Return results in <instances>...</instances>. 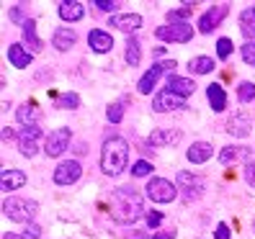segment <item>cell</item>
Wrapping results in <instances>:
<instances>
[{"label": "cell", "instance_id": "6da1fadb", "mask_svg": "<svg viewBox=\"0 0 255 239\" xmlns=\"http://www.w3.org/2000/svg\"><path fill=\"white\" fill-rule=\"evenodd\" d=\"M111 219L119 224H131L142 216V198L131 188H116L111 193Z\"/></svg>", "mask_w": 255, "mask_h": 239}, {"label": "cell", "instance_id": "7a4b0ae2", "mask_svg": "<svg viewBox=\"0 0 255 239\" xmlns=\"http://www.w3.org/2000/svg\"><path fill=\"white\" fill-rule=\"evenodd\" d=\"M127 162H129V144L122 137H111L103 142V152H101V170L116 177L119 172L127 170Z\"/></svg>", "mask_w": 255, "mask_h": 239}, {"label": "cell", "instance_id": "3957f363", "mask_svg": "<svg viewBox=\"0 0 255 239\" xmlns=\"http://www.w3.org/2000/svg\"><path fill=\"white\" fill-rule=\"evenodd\" d=\"M39 211V206L36 201H28V198H16V196H10L3 201V214L10 219V221H16V224H28Z\"/></svg>", "mask_w": 255, "mask_h": 239}, {"label": "cell", "instance_id": "277c9868", "mask_svg": "<svg viewBox=\"0 0 255 239\" xmlns=\"http://www.w3.org/2000/svg\"><path fill=\"white\" fill-rule=\"evenodd\" d=\"M144 193L149 196V201H155V203H170L178 196V185L170 183L168 177H149Z\"/></svg>", "mask_w": 255, "mask_h": 239}, {"label": "cell", "instance_id": "5b68a950", "mask_svg": "<svg viewBox=\"0 0 255 239\" xmlns=\"http://www.w3.org/2000/svg\"><path fill=\"white\" fill-rule=\"evenodd\" d=\"M175 70V59H168V62H157V65H152L144 75H142V80H139V93H152L155 90V85H157V80L162 78L165 72H173Z\"/></svg>", "mask_w": 255, "mask_h": 239}, {"label": "cell", "instance_id": "8992f818", "mask_svg": "<svg viewBox=\"0 0 255 239\" xmlns=\"http://www.w3.org/2000/svg\"><path fill=\"white\" fill-rule=\"evenodd\" d=\"M155 36L162 39V41L188 44V41L193 39V28H191V23H168V26H157Z\"/></svg>", "mask_w": 255, "mask_h": 239}, {"label": "cell", "instance_id": "52a82bcc", "mask_svg": "<svg viewBox=\"0 0 255 239\" xmlns=\"http://www.w3.org/2000/svg\"><path fill=\"white\" fill-rule=\"evenodd\" d=\"M72 139V131L70 129H54L52 134H47V139H44V152H47V157H59L67 149Z\"/></svg>", "mask_w": 255, "mask_h": 239}, {"label": "cell", "instance_id": "ba28073f", "mask_svg": "<svg viewBox=\"0 0 255 239\" xmlns=\"http://www.w3.org/2000/svg\"><path fill=\"white\" fill-rule=\"evenodd\" d=\"M83 175V167L78 159H67V162H59L57 170H54V183L57 185H72L78 183Z\"/></svg>", "mask_w": 255, "mask_h": 239}, {"label": "cell", "instance_id": "9c48e42d", "mask_svg": "<svg viewBox=\"0 0 255 239\" xmlns=\"http://www.w3.org/2000/svg\"><path fill=\"white\" fill-rule=\"evenodd\" d=\"M178 190H183V196L188 201H196L201 196V190H204V183L191 172H178Z\"/></svg>", "mask_w": 255, "mask_h": 239}, {"label": "cell", "instance_id": "30bf717a", "mask_svg": "<svg viewBox=\"0 0 255 239\" xmlns=\"http://www.w3.org/2000/svg\"><path fill=\"white\" fill-rule=\"evenodd\" d=\"M227 5H214L212 10H206L204 16H201V21H199V31L201 34H212L214 28L224 21V16H227Z\"/></svg>", "mask_w": 255, "mask_h": 239}, {"label": "cell", "instance_id": "8fae6325", "mask_svg": "<svg viewBox=\"0 0 255 239\" xmlns=\"http://www.w3.org/2000/svg\"><path fill=\"white\" fill-rule=\"evenodd\" d=\"M178 108H186V100L178 98V95H173V93H168V90H162V93H157V95L152 98V111H157V113L178 111Z\"/></svg>", "mask_w": 255, "mask_h": 239}, {"label": "cell", "instance_id": "7c38bea8", "mask_svg": "<svg viewBox=\"0 0 255 239\" xmlns=\"http://www.w3.org/2000/svg\"><path fill=\"white\" fill-rule=\"evenodd\" d=\"M165 90L178 95V98H188L193 90H196V85H193L191 78H178V75H170L168 82H165Z\"/></svg>", "mask_w": 255, "mask_h": 239}, {"label": "cell", "instance_id": "4fadbf2b", "mask_svg": "<svg viewBox=\"0 0 255 239\" xmlns=\"http://www.w3.org/2000/svg\"><path fill=\"white\" fill-rule=\"evenodd\" d=\"M109 26L119 28V31H124V34H131L142 26V16H137V13H119V16H111Z\"/></svg>", "mask_w": 255, "mask_h": 239}, {"label": "cell", "instance_id": "5bb4252c", "mask_svg": "<svg viewBox=\"0 0 255 239\" xmlns=\"http://www.w3.org/2000/svg\"><path fill=\"white\" fill-rule=\"evenodd\" d=\"M147 142H149V147H170V144L181 142V131L178 129H155Z\"/></svg>", "mask_w": 255, "mask_h": 239}, {"label": "cell", "instance_id": "9a60e30c", "mask_svg": "<svg viewBox=\"0 0 255 239\" xmlns=\"http://www.w3.org/2000/svg\"><path fill=\"white\" fill-rule=\"evenodd\" d=\"M88 44H91V49H93V52L106 54V52H111V47H114V39H111V34H109V31L93 28V31L88 34Z\"/></svg>", "mask_w": 255, "mask_h": 239}, {"label": "cell", "instance_id": "2e32d148", "mask_svg": "<svg viewBox=\"0 0 255 239\" xmlns=\"http://www.w3.org/2000/svg\"><path fill=\"white\" fill-rule=\"evenodd\" d=\"M59 16H62V21H67V23H75V21H80L85 16V5L80 3V0H65V3H59Z\"/></svg>", "mask_w": 255, "mask_h": 239}, {"label": "cell", "instance_id": "e0dca14e", "mask_svg": "<svg viewBox=\"0 0 255 239\" xmlns=\"http://www.w3.org/2000/svg\"><path fill=\"white\" fill-rule=\"evenodd\" d=\"M75 41H78V34L72 31V28H57L54 31V36H52V47L57 49V52H67V49H72L75 47Z\"/></svg>", "mask_w": 255, "mask_h": 239}, {"label": "cell", "instance_id": "ac0fdd59", "mask_svg": "<svg viewBox=\"0 0 255 239\" xmlns=\"http://www.w3.org/2000/svg\"><path fill=\"white\" fill-rule=\"evenodd\" d=\"M23 185H26V172L3 167V175H0V190H18Z\"/></svg>", "mask_w": 255, "mask_h": 239}, {"label": "cell", "instance_id": "d6986e66", "mask_svg": "<svg viewBox=\"0 0 255 239\" xmlns=\"http://www.w3.org/2000/svg\"><path fill=\"white\" fill-rule=\"evenodd\" d=\"M8 59H10V65L13 67H28L31 65V59H34V54L31 52H26V47L23 44H10L8 47Z\"/></svg>", "mask_w": 255, "mask_h": 239}, {"label": "cell", "instance_id": "ffe728a7", "mask_svg": "<svg viewBox=\"0 0 255 239\" xmlns=\"http://www.w3.org/2000/svg\"><path fill=\"white\" fill-rule=\"evenodd\" d=\"M188 162L191 165H204V162L212 157V144H206V142H196V144H191V149L186 152Z\"/></svg>", "mask_w": 255, "mask_h": 239}, {"label": "cell", "instance_id": "44dd1931", "mask_svg": "<svg viewBox=\"0 0 255 239\" xmlns=\"http://www.w3.org/2000/svg\"><path fill=\"white\" fill-rule=\"evenodd\" d=\"M16 118L23 126H36V121L41 118V111L34 106V103H23V106L16 108Z\"/></svg>", "mask_w": 255, "mask_h": 239}, {"label": "cell", "instance_id": "7402d4cb", "mask_svg": "<svg viewBox=\"0 0 255 239\" xmlns=\"http://www.w3.org/2000/svg\"><path fill=\"white\" fill-rule=\"evenodd\" d=\"M206 98H209V103H212V111L222 113L224 108H227V93L222 90V85H217V82L209 85L206 87Z\"/></svg>", "mask_w": 255, "mask_h": 239}, {"label": "cell", "instance_id": "603a6c76", "mask_svg": "<svg viewBox=\"0 0 255 239\" xmlns=\"http://www.w3.org/2000/svg\"><path fill=\"white\" fill-rule=\"evenodd\" d=\"M248 157H250L248 147H224L219 152V162H222V165H235V162L248 159Z\"/></svg>", "mask_w": 255, "mask_h": 239}, {"label": "cell", "instance_id": "cb8c5ba5", "mask_svg": "<svg viewBox=\"0 0 255 239\" xmlns=\"http://www.w3.org/2000/svg\"><path fill=\"white\" fill-rule=\"evenodd\" d=\"M240 31L248 41H255V8H245L240 13Z\"/></svg>", "mask_w": 255, "mask_h": 239}, {"label": "cell", "instance_id": "d4e9b609", "mask_svg": "<svg viewBox=\"0 0 255 239\" xmlns=\"http://www.w3.org/2000/svg\"><path fill=\"white\" fill-rule=\"evenodd\" d=\"M23 44L31 52H41V39L36 36V21L34 18H28L23 23Z\"/></svg>", "mask_w": 255, "mask_h": 239}, {"label": "cell", "instance_id": "484cf974", "mask_svg": "<svg viewBox=\"0 0 255 239\" xmlns=\"http://www.w3.org/2000/svg\"><path fill=\"white\" fill-rule=\"evenodd\" d=\"M232 137H248L250 134V118H245V116H232L230 118V129H227Z\"/></svg>", "mask_w": 255, "mask_h": 239}, {"label": "cell", "instance_id": "4316f807", "mask_svg": "<svg viewBox=\"0 0 255 239\" xmlns=\"http://www.w3.org/2000/svg\"><path fill=\"white\" fill-rule=\"evenodd\" d=\"M217 65H214V59L212 57H193L191 62H188V70L193 75H206V72H212Z\"/></svg>", "mask_w": 255, "mask_h": 239}, {"label": "cell", "instance_id": "83f0119b", "mask_svg": "<svg viewBox=\"0 0 255 239\" xmlns=\"http://www.w3.org/2000/svg\"><path fill=\"white\" fill-rule=\"evenodd\" d=\"M139 59H142V47H139V41L134 39V36H129V39H127V62H129V67H137Z\"/></svg>", "mask_w": 255, "mask_h": 239}, {"label": "cell", "instance_id": "f1b7e54d", "mask_svg": "<svg viewBox=\"0 0 255 239\" xmlns=\"http://www.w3.org/2000/svg\"><path fill=\"white\" fill-rule=\"evenodd\" d=\"M193 5H196V3H183V8L168 10V21H170V23H188L186 18L193 13Z\"/></svg>", "mask_w": 255, "mask_h": 239}, {"label": "cell", "instance_id": "f546056e", "mask_svg": "<svg viewBox=\"0 0 255 239\" xmlns=\"http://www.w3.org/2000/svg\"><path fill=\"white\" fill-rule=\"evenodd\" d=\"M80 106V95L78 93H62L57 98V108H67V111H75Z\"/></svg>", "mask_w": 255, "mask_h": 239}, {"label": "cell", "instance_id": "4dcf8cb0", "mask_svg": "<svg viewBox=\"0 0 255 239\" xmlns=\"http://www.w3.org/2000/svg\"><path fill=\"white\" fill-rule=\"evenodd\" d=\"M39 139H44V131L39 126H23L18 131V142H39Z\"/></svg>", "mask_w": 255, "mask_h": 239}, {"label": "cell", "instance_id": "1f68e13d", "mask_svg": "<svg viewBox=\"0 0 255 239\" xmlns=\"http://www.w3.org/2000/svg\"><path fill=\"white\" fill-rule=\"evenodd\" d=\"M237 98L243 100V103L255 100V82H240V87H237Z\"/></svg>", "mask_w": 255, "mask_h": 239}, {"label": "cell", "instance_id": "d6a6232c", "mask_svg": "<svg viewBox=\"0 0 255 239\" xmlns=\"http://www.w3.org/2000/svg\"><path fill=\"white\" fill-rule=\"evenodd\" d=\"M106 118H109V124H119L124 118V106L122 103H114V106L106 108Z\"/></svg>", "mask_w": 255, "mask_h": 239}, {"label": "cell", "instance_id": "836d02e7", "mask_svg": "<svg viewBox=\"0 0 255 239\" xmlns=\"http://www.w3.org/2000/svg\"><path fill=\"white\" fill-rule=\"evenodd\" d=\"M232 47H235L232 39H219V41H217V57H219V59H227V57L232 54Z\"/></svg>", "mask_w": 255, "mask_h": 239}, {"label": "cell", "instance_id": "e575fe53", "mask_svg": "<svg viewBox=\"0 0 255 239\" xmlns=\"http://www.w3.org/2000/svg\"><path fill=\"white\" fill-rule=\"evenodd\" d=\"M240 54H243V59H245L248 65L255 67V41H245L243 49H240Z\"/></svg>", "mask_w": 255, "mask_h": 239}, {"label": "cell", "instance_id": "d590c367", "mask_svg": "<svg viewBox=\"0 0 255 239\" xmlns=\"http://www.w3.org/2000/svg\"><path fill=\"white\" fill-rule=\"evenodd\" d=\"M149 172H152V165H149L147 159L134 162V167H131V175H134V177H144V175H149Z\"/></svg>", "mask_w": 255, "mask_h": 239}, {"label": "cell", "instance_id": "8d00e7d4", "mask_svg": "<svg viewBox=\"0 0 255 239\" xmlns=\"http://www.w3.org/2000/svg\"><path fill=\"white\" fill-rule=\"evenodd\" d=\"M18 149L23 157H34L39 152V142H18Z\"/></svg>", "mask_w": 255, "mask_h": 239}, {"label": "cell", "instance_id": "74e56055", "mask_svg": "<svg viewBox=\"0 0 255 239\" xmlns=\"http://www.w3.org/2000/svg\"><path fill=\"white\" fill-rule=\"evenodd\" d=\"M160 224H162V214H160V211H149V214H147V227H149V229H157Z\"/></svg>", "mask_w": 255, "mask_h": 239}, {"label": "cell", "instance_id": "f35d334b", "mask_svg": "<svg viewBox=\"0 0 255 239\" xmlns=\"http://www.w3.org/2000/svg\"><path fill=\"white\" fill-rule=\"evenodd\" d=\"M39 234H41V229L36 227V224H28L26 232L21 234V239H39Z\"/></svg>", "mask_w": 255, "mask_h": 239}, {"label": "cell", "instance_id": "ab89813d", "mask_svg": "<svg viewBox=\"0 0 255 239\" xmlns=\"http://www.w3.org/2000/svg\"><path fill=\"white\" fill-rule=\"evenodd\" d=\"M245 180H248V185L255 188V159L245 165Z\"/></svg>", "mask_w": 255, "mask_h": 239}, {"label": "cell", "instance_id": "60d3db41", "mask_svg": "<svg viewBox=\"0 0 255 239\" xmlns=\"http://www.w3.org/2000/svg\"><path fill=\"white\" fill-rule=\"evenodd\" d=\"M98 10H106V13H111V10H116V3H114V0H96V3H93Z\"/></svg>", "mask_w": 255, "mask_h": 239}, {"label": "cell", "instance_id": "b9f144b4", "mask_svg": "<svg viewBox=\"0 0 255 239\" xmlns=\"http://www.w3.org/2000/svg\"><path fill=\"white\" fill-rule=\"evenodd\" d=\"M214 239H230V227L227 224H219L217 232H214Z\"/></svg>", "mask_w": 255, "mask_h": 239}, {"label": "cell", "instance_id": "7bdbcfd3", "mask_svg": "<svg viewBox=\"0 0 255 239\" xmlns=\"http://www.w3.org/2000/svg\"><path fill=\"white\" fill-rule=\"evenodd\" d=\"M152 239H175V232H157Z\"/></svg>", "mask_w": 255, "mask_h": 239}, {"label": "cell", "instance_id": "ee69618b", "mask_svg": "<svg viewBox=\"0 0 255 239\" xmlns=\"http://www.w3.org/2000/svg\"><path fill=\"white\" fill-rule=\"evenodd\" d=\"M0 137H3V142H5V139H13V131H10V129L5 126L3 131H0Z\"/></svg>", "mask_w": 255, "mask_h": 239}, {"label": "cell", "instance_id": "f6af8a7d", "mask_svg": "<svg viewBox=\"0 0 255 239\" xmlns=\"http://www.w3.org/2000/svg\"><path fill=\"white\" fill-rule=\"evenodd\" d=\"M3 239H21V237H16V234H5Z\"/></svg>", "mask_w": 255, "mask_h": 239}]
</instances>
